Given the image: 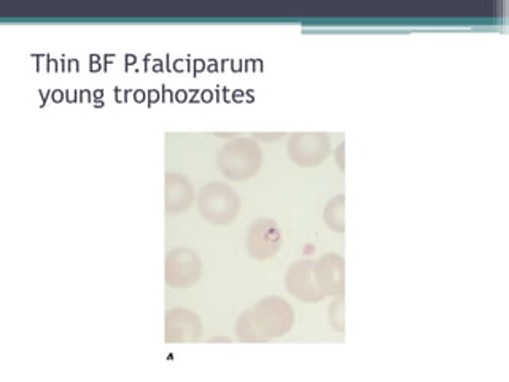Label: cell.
Listing matches in <instances>:
<instances>
[{"label":"cell","instance_id":"cell-1","mask_svg":"<svg viewBox=\"0 0 509 382\" xmlns=\"http://www.w3.org/2000/svg\"><path fill=\"white\" fill-rule=\"evenodd\" d=\"M217 161L223 176L240 182L249 181L261 169L263 155L255 140L240 137L223 145Z\"/></svg>","mask_w":509,"mask_h":382},{"label":"cell","instance_id":"cell-2","mask_svg":"<svg viewBox=\"0 0 509 382\" xmlns=\"http://www.w3.org/2000/svg\"><path fill=\"white\" fill-rule=\"evenodd\" d=\"M198 207L204 220L214 224H229L236 220L240 199L236 190L225 182H209L198 194Z\"/></svg>","mask_w":509,"mask_h":382},{"label":"cell","instance_id":"cell-3","mask_svg":"<svg viewBox=\"0 0 509 382\" xmlns=\"http://www.w3.org/2000/svg\"><path fill=\"white\" fill-rule=\"evenodd\" d=\"M250 316L256 330L271 339L288 333L295 323V312L292 306L281 296H267L250 309Z\"/></svg>","mask_w":509,"mask_h":382},{"label":"cell","instance_id":"cell-4","mask_svg":"<svg viewBox=\"0 0 509 382\" xmlns=\"http://www.w3.org/2000/svg\"><path fill=\"white\" fill-rule=\"evenodd\" d=\"M203 274V261L193 249L177 247L169 252L164 263L166 284L173 289H189Z\"/></svg>","mask_w":509,"mask_h":382},{"label":"cell","instance_id":"cell-5","mask_svg":"<svg viewBox=\"0 0 509 382\" xmlns=\"http://www.w3.org/2000/svg\"><path fill=\"white\" fill-rule=\"evenodd\" d=\"M288 156L301 167H315L328 158L331 140L325 132H296L287 144Z\"/></svg>","mask_w":509,"mask_h":382},{"label":"cell","instance_id":"cell-6","mask_svg":"<svg viewBox=\"0 0 509 382\" xmlns=\"http://www.w3.org/2000/svg\"><path fill=\"white\" fill-rule=\"evenodd\" d=\"M282 229L276 220L267 217L251 222L247 233V250L253 260H267L282 249Z\"/></svg>","mask_w":509,"mask_h":382},{"label":"cell","instance_id":"cell-7","mask_svg":"<svg viewBox=\"0 0 509 382\" xmlns=\"http://www.w3.org/2000/svg\"><path fill=\"white\" fill-rule=\"evenodd\" d=\"M285 286L288 293L306 303H317L325 298L315 284L314 261L311 260H299L290 265L285 274Z\"/></svg>","mask_w":509,"mask_h":382},{"label":"cell","instance_id":"cell-8","mask_svg":"<svg viewBox=\"0 0 509 382\" xmlns=\"http://www.w3.org/2000/svg\"><path fill=\"white\" fill-rule=\"evenodd\" d=\"M164 330L167 342H194L203 331V322L191 309L173 307L166 312Z\"/></svg>","mask_w":509,"mask_h":382},{"label":"cell","instance_id":"cell-9","mask_svg":"<svg viewBox=\"0 0 509 382\" xmlns=\"http://www.w3.org/2000/svg\"><path fill=\"white\" fill-rule=\"evenodd\" d=\"M315 284L323 295L339 296L345 286V263L338 254H325L314 261Z\"/></svg>","mask_w":509,"mask_h":382},{"label":"cell","instance_id":"cell-10","mask_svg":"<svg viewBox=\"0 0 509 382\" xmlns=\"http://www.w3.org/2000/svg\"><path fill=\"white\" fill-rule=\"evenodd\" d=\"M164 207L166 212H183L191 206L194 198V187L187 176L169 172L164 177Z\"/></svg>","mask_w":509,"mask_h":382},{"label":"cell","instance_id":"cell-11","mask_svg":"<svg viewBox=\"0 0 509 382\" xmlns=\"http://www.w3.org/2000/svg\"><path fill=\"white\" fill-rule=\"evenodd\" d=\"M345 196L340 193L336 194L333 199H329L325 206V211H323V218H325V223L329 229H333L334 233H344L345 231Z\"/></svg>","mask_w":509,"mask_h":382},{"label":"cell","instance_id":"cell-12","mask_svg":"<svg viewBox=\"0 0 509 382\" xmlns=\"http://www.w3.org/2000/svg\"><path fill=\"white\" fill-rule=\"evenodd\" d=\"M236 333H237V339L244 341V342H265L269 341L267 338H265L258 330H256L253 320H251L250 316V309L244 311L240 314L237 322H236Z\"/></svg>","mask_w":509,"mask_h":382},{"label":"cell","instance_id":"cell-13","mask_svg":"<svg viewBox=\"0 0 509 382\" xmlns=\"http://www.w3.org/2000/svg\"><path fill=\"white\" fill-rule=\"evenodd\" d=\"M328 320L329 325L338 331V333H344L345 323H344V296L339 295L333 305L328 309Z\"/></svg>","mask_w":509,"mask_h":382},{"label":"cell","instance_id":"cell-14","mask_svg":"<svg viewBox=\"0 0 509 382\" xmlns=\"http://www.w3.org/2000/svg\"><path fill=\"white\" fill-rule=\"evenodd\" d=\"M344 150H345V144H339V147L336 150V161L340 171H344Z\"/></svg>","mask_w":509,"mask_h":382},{"label":"cell","instance_id":"cell-15","mask_svg":"<svg viewBox=\"0 0 509 382\" xmlns=\"http://www.w3.org/2000/svg\"><path fill=\"white\" fill-rule=\"evenodd\" d=\"M283 136H285L283 132H276V134H255V137L265 139V142H274V140H276V139H281Z\"/></svg>","mask_w":509,"mask_h":382},{"label":"cell","instance_id":"cell-16","mask_svg":"<svg viewBox=\"0 0 509 382\" xmlns=\"http://www.w3.org/2000/svg\"><path fill=\"white\" fill-rule=\"evenodd\" d=\"M52 98H53V100H54V102H61V100H63L64 99V93L63 91H61V89H56V91H53V94H52Z\"/></svg>","mask_w":509,"mask_h":382},{"label":"cell","instance_id":"cell-17","mask_svg":"<svg viewBox=\"0 0 509 382\" xmlns=\"http://www.w3.org/2000/svg\"><path fill=\"white\" fill-rule=\"evenodd\" d=\"M88 98L91 99V94L88 91H81V102H88Z\"/></svg>","mask_w":509,"mask_h":382},{"label":"cell","instance_id":"cell-18","mask_svg":"<svg viewBox=\"0 0 509 382\" xmlns=\"http://www.w3.org/2000/svg\"><path fill=\"white\" fill-rule=\"evenodd\" d=\"M67 99H69V102H75V91L67 93Z\"/></svg>","mask_w":509,"mask_h":382},{"label":"cell","instance_id":"cell-19","mask_svg":"<svg viewBox=\"0 0 509 382\" xmlns=\"http://www.w3.org/2000/svg\"><path fill=\"white\" fill-rule=\"evenodd\" d=\"M91 61H94V63H97V61H99V56H91ZM97 69H99V66L94 64V66H93V70H97Z\"/></svg>","mask_w":509,"mask_h":382},{"label":"cell","instance_id":"cell-20","mask_svg":"<svg viewBox=\"0 0 509 382\" xmlns=\"http://www.w3.org/2000/svg\"><path fill=\"white\" fill-rule=\"evenodd\" d=\"M102 96H104V91H100V89H97V91L94 93V98H96V100H100L99 98H102ZM96 100H94V102H96Z\"/></svg>","mask_w":509,"mask_h":382},{"label":"cell","instance_id":"cell-21","mask_svg":"<svg viewBox=\"0 0 509 382\" xmlns=\"http://www.w3.org/2000/svg\"><path fill=\"white\" fill-rule=\"evenodd\" d=\"M127 63H130V66L134 64V63H136V58H134V56H126V64Z\"/></svg>","mask_w":509,"mask_h":382},{"label":"cell","instance_id":"cell-22","mask_svg":"<svg viewBox=\"0 0 509 382\" xmlns=\"http://www.w3.org/2000/svg\"><path fill=\"white\" fill-rule=\"evenodd\" d=\"M210 341H226V342H231V338H212Z\"/></svg>","mask_w":509,"mask_h":382},{"label":"cell","instance_id":"cell-23","mask_svg":"<svg viewBox=\"0 0 509 382\" xmlns=\"http://www.w3.org/2000/svg\"><path fill=\"white\" fill-rule=\"evenodd\" d=\"M136 99L137 100H142L143 99V93L141 91V93H136Z\"/></svg>","mask_w":509,"mask_h":382}]
</instances>
